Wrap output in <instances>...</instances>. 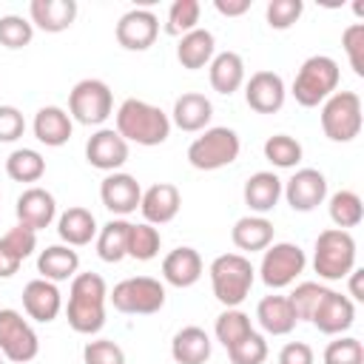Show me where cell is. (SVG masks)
<instances>
[{
    "label": "cell",
    "mask_w": 364,
    "mask_h": 364,
    "mask_svg": "<svg viewBox=\"0 0 364 364\" xmlns=\"http://www.w3.org/2000/svg\"><path fill=\"white\" fill-rule=\"evenodd\" d=\"M105 299H108V287L100 273H77L71 279L68 307H65L71 330L82 336L100 333L105 324Z\"/></svg>",
    "instance_id": "1"
},
{
    "label": "cell",
    "mask_w": 364,
    "mask_h": 364,
    "mask_svg": "<svg viewBox=\"0 0 364 364\" xmlns=\"http://www.w3.org/2000/svg\"><path fill=\"white\" fill-rule=\"evenodd\" d=\"M117 134L125 142H136L145 148L162 145L171 134V117L136 97H128L119 108H117Z\"/></svg>",
    "instance_id": "2"
},
{
    "label": "cell",
    "mask_w": 364,
    "mask_h": 364,
    "mask_svg": "<svg viewBox=\"0 0 364 364\" xmlns=\"http://www.w3.org/2000/svg\"><path fill=\"white\" fill-rule=\"evenodd\" d=\"M210 287L219 304L225 307H239L253 287L256 270L250 264V259H245L242 253H222L210 262Z\"/></svg>",
    "instance_id": "3"
},
{
    "label": "cell",
    "mask_w": 364,
    "mask_h": 364,
    "mask_svg": "<svg viewBox=\"0 0 364 364\" xmlns=\"http://www.w3.org/2000/svg\"><path fill=\"white\" fill-rule=\"evenodd\" d=\"M338 80H341L338 63L327 54H313L301 63V68L293 80V97H296L299 105L316 108L318 102H324L327 97L336 94Z\"/></svg>",
    "instance_id": "4"
},
{
    "label": "cell",
    "mask_w": 364,
    "mask_h": 364,
    "mask_svg": "<svg viewBox=\"0 0 364 364\" xmlns=\"http://www.w3.org/2000/svg\"><path fill=\"white\" fill-rule=\"evenodd\" d=\"M353 267H355V239L350 236V230H338V228L321 230L313 250V270L318 273V279L338 282L347 279Z\"/></svg>",
    "instance_id": "5"
},
{
    "label": "cell",
    "mask_w": 364,
    "mask_h": 364,
    "mask_svg": "<svg viewBox=\"0 0 364 364\" xmlns=\"http://www.w3.org/2000/svg\"><path fill=\"white\" fill-rule=\"evenodd\" d=\"M242 151L239 134L233 128L216 125V128H205L202 136H196L188 148V162L196 171H219L230 162H236Z\"/></svg>",
    "instance_id": "6"
},
{
    "label": "cell",
    "mask_w": 364,
    "mask_h": 364,
    "mask_svg": "<svg viewBox=\"0 0 364 364\" xmlns=\"http://www.w3.org/2000/svg\"><path fill=\"white\" fill-rule=\"evenodd\" d=\"M114 310L128 313V316H151L165 307V284L151 276H131L114 284L108 293Z\"/></svg>",
    "instance_id": "7"
},
{
    "label": "cell",
    "mask_w": 364,
    "mask_h": 364,
    "mask_svg": "<svg viewBox=\"0 0 364 364\" xmlns=\"http://www.w3.org/2000/svg\"><path fill=\"white\" fill-rule=\"evenodd\" d=\"M361 97L355 91H336L321 105V131L333 142H353L361 134Z\"/></svg>",
    "instance_id": "8"
},
{
    "label": "cell",
    "mask_w": 364,
    "mask_h": 364,
    "mask_svg": "<svg viewBox=\"0 0 364 364\" xmlns=\"http://www.w3.org/2000/svg\"><path fill=\"white\" fill-rule=\"evenodd\" d=\"M114 111V94L111 88L97 80H80L71 94H68V117L77 119L80 125H102Z\"/></svg>",
    "instance_id": "9"
},
{
    "label": "cell",
    "mask_w": 364,
    "mask_h": 364,
    "mask_svg": "<svg viewBox=\"0 0 364 364\" xmlns=\"http://www.w3.org/2000/svg\"><path fill=\"white\" fill-rule=\"evenodd\" d=\"M307 267V256L299 245L293 242H276L270 247H264V256H262V264H259V273H262V282L273 290L279 287H287L293 284Z\"/></svg>",
    "instance_id": "10"
},
{
    "label": "cell",
    "mask_w": 364,
    "mask_h": 364,
    "mask_svg": "<svg viewBox=\"0 0 364 364\" xmlns=\"http://www.w3.org/2000/svg\"><path fill=\"white\" fill-rule=\"evenodd\" d=\"M0 353L17 364H26L40 353V338L34 327L23 318V313L11 307L0 310Z\"/></svg>",
    "instance_id": "11"
},
{
    "label": "cell",
    "mask_w": 364,
    "mask_h": 364,
    "mask_svg": "<svg viewBox=\"0 0 364 364\" xmlns=\"http://www.w3.org/2000/svg\"><path fill=\"white\" fill-rule=\"evenodd\" d=\"M282 193L293 210L310 213L327 199V179L316 168H299L287 182H282Z\"/></svg>",
    "instance_id": "12"
},
{
    "label": "cell",
    "mask_w": 364,
    "mask_h": 364,
    "mask_svg": "<svg viewBox=\"0 0 364 364\" xmlns=\"http://www.w3.org/2000/svg\"><path fill=\"white\" fill-rule=\"evenodd\" d=\"M159 34V20L148 9H131L117 23V43L125 51H145Z\"/></svg>",
    "instance_id": "13"
},
{
    "label": "cell",
    "mask_w": 364,
    "mask_h": 364,
    "mask_svg": "<svg viewBox=\"0 0 364 364\" xmlns=\"http://www.w3.org/2000/svg\"><path fill=\"white\" fill-rule=\"evenodd\" d=\"M85 159L91 168L114 173L117 168H122L128 162V142L114 128H100L85 142Z\"/></svg>",
    "instance_id": "14"
},
{
    "label": "cell",
    "mask_w": 364,
    "mask_h": 364,
    "mask_svg": "<svg viewBox=\"0 0 364 364\" xmlns=\"http://www.w3.org/2000/svg\"><path fill=\"white\" fill-rule=\"evenodd\" d=\"M310 321L316 324L318 333L338 336V333H344V330L353 327V321H355V304H353V299H347V296H341L336 290H327L321 296V301L316 304Z\"/></svg>",
    "instance_id": "15"
},
{
    "label": "cell",
    "mask_w": 364,
    "mask_h": 364,
    "mask_svg": "<svg viewBox=\"0 0 364 364\" xmlns=\"http://www.w3.org/2000/svg\"><path fill=\"white\" fill-rule=\"evenodd\" d=\"M284 80L276 71H256L245 82V102L256 114H276L284 105Z\"/></svg>",
    "instance_id": "16"
},
{
    "label": "cell",
    "mask_w": 364,
    "mask_h": 364,
    "mask_svg": "<svg viewBox=\"0 0 364 364\" xmlns=\"http://www.w3.org/2000/svg\"><path fill=\"white\" fill-rule=\"evenodd\" d=\"M100 199L102 205L114 213V216H128L139 208V199H142V188L139 182L131 176V173H108L100 185Z\"/></svg>",
    "instance_id": "17"
},
{
    "label": "cell",
    "mask_w": 364,
    "mask_h": 364,
    "mask_svg": "<svg viewBox=\"0 0 364 364\" xmlns=\"http://www.w3.org/2000/svg\"><path fill=\"white\" fill-rule=\"evenodd\" d=\"M14 213H17V225H26L31 228L34 233L48 228L57 216V202L54 196L46 191V188H26L20 196H17V205H14Z\"/></svg>",
    "instance_id": "18"
},
{
    "label": "cell",
    "mask_w": 364,
    "mask_h": 364,
    "mask_svg": "<svg viewBox=\"0 0 364 364\" xmlns=\"http://www.w3.org/2000/svg\"><path fill=\"white\" fill-rule=\"evenodd\" d=\"M23 310L34 321H43V324L54 321L63 310V296H60L57 284L48 279H31L23 287Z\"/></svg>",
    "instance_id": "19"
},
{
    "label": "cell",
    "mask_w": 364,
    "mask_h": 364,
    "mask_svg": "<svg viewBox=\"0 0 364 364\" xmlns=\"http://www.w3.org/2000/svg\"><path fill=\"white\" fill-rule=\"evenodd\" d=\"M37 247V233L26 225H14L0 236V279H11L20 264L34 253Z\"/></svg>",
    "instance_id": "20"
},
{
    "label": "cell",
    "mask_w": 364,
    "mask_h": 364,
    "mask_svg": "<svg viewBox=\"0 0 364 364\" xmlns=\"http://www.w3.org/2000/svg\"><path fill=\"white\" fill-rule=\"evenodd\" d=\"M179 208H182V193L171 182L151 185L139 199V210L148 225H168L179 213Z\"/></svg>",
    "instance_id": "21"
},
{
    "label": "cell",
    "mask_w": 364,
    "mask_h": 364,
    "mask_svg": "<svg viewBox=\"0 0 364 364\" xmlns=\"http://www.w3.org/2000/svg\"><path fill=\"white\" fill-rule=\"evenodd\" d=\"M28 14H31V26H37L40 31L60 34L71 28V23L77 20V3L74 0H31Z\"/></svg>",
    "instance_id": "22"
},
{
    "label": "cell",
    "mask_w": 364,
    "mask_h": 364,
    "mask_svg": "<svg viewBox=\"0 0 364 364\" xmlns=\"http://www.w3.org/2000/svg\"><path fill=\"white\" fill-rule=\"evenodd\" d=\"M245 205L256 213V216H264L270 213L279 199H282V179L273 173V171H256L247 182H245Z\"/></svg>",
    "instance_id": "23"
},
{
    "label": "cell",
    "mask_w": 364,
    "mask_h": 364,
    "mask_svg": "<svg viewBox=\"0 0 364 364\" xmlns=\"http://www.w3.org/2000/svg\"><path fill=\"white\" fill-rule=\"evenodd\" d=\"M202 276V256L193 247H173L162 259V279L173 287H191Z\"/></svg>",
    "instance_id": "24"
},
{
    "label": "cell",
    "mask_w": 364,
    "mask_h": 364,
    "mask_svg": "<svg viewBox=\"0 0 364 364\" xmlns=\"http://www.w3.org/2000/svg\"><path fill=\"white\" fill-rule=\"evenodd\" d=\"M34 136L37 142L48 145V148H60L71 139V131H74V122L71 117L60 108V105H46L34 114Z\"/></svg>",
    "instance_id": "25"
},
{
    "label": "cell",
    "mask_w": 364,
    "mask_h": 364,
    "mask_svg": "<svg viewBox=\"0 0 364 364\" xmlns=\"http://www.w3.org/2000/svg\"><path fill=\"white\" fill-rule=\"evenodd\" d=\"M171 117H173V125L182 128V131H188V134L205 131L208 122H210V117H213V105H210V100L205 94L188 91V94L176 97Z\"/></svg>",
    "instance_id": "26"
},
{
    "label": "cell",
    "mask_w": 364,
    "mask_h": 364,
    "mask_svg": "<svg viewBox=\"0 0 364 364\" xmlns=\"http://www.w3.org/2000/svg\"><path fill=\"white\" fill-rule=\"evenodd\" d=\"M208 77H210V85H213L216 94L230 97V94L239 91L242 82H245V60H242L236 51H219V54H213V60H210Z\"/></svg>",
    "instance_id": "27"
},
{
    "label": "cell",
    "mask_w": 364,
    "mask_h": 364,
    "mask_svg": "<svg viewBox=\"0 0 364 364\" xmlns=\"http://www.w3.org/2000/svg\"><path fill=\"white\" fill-rule=\"evenodd\" d=\"M256 318H259L262 330L270 336H287L299 321L287 296H264L256 307Z\"/></svg>",
    "instance_id": "28"
},
{
    "label": "cell",
    "mask_w": 364,
    "mask_h": 364,
    "mask_svg": "<svg viewBox=\"0 0 364 364\" xmlns=\"http://www.w3.org/2000/svg\"><path fill=\"white\" fill-rule=\"evenodd\" d=\"M77 267H80V256L68 245H51V247H46L37 256V273H40V279H48L54 284L57 282H65V279H74L77 276Z\"/></svg>",
    "instance_id": "29"
},
{
    "label": "cell",
    "mask_w": 364,
    "mask_h": 364,
    "mask_svg": "<svg viewBox=\"0 0 364 364\" xmlns=\"http://www.w3.org/2000/svg\"><path fill=\"white\" fill-rule=\"evenodd\" d=\"M171 355L176 364H205L210 358V336L196 324L182 327L171 341Z\"/></svg>",
    "instance_id": "30"
},
{
    "label": "cell",
    "mask_w": 364,
    "mask_h": 364,
    "mask_svg": "<svg viewBox=\"0 0 364 364\" xmlns=\"http://www.w3.org/2000/svg\"><path fill=\"white\" fill-rule=\"evenodd\" d=\"M213 51H216L213 34H210L208 28H193V31H188L185 37H179L176 60L182 63V68L196 71V68H205V65L213 60Z\"/></svg>",
    "instance_id": "31"
},
{
    "label": "cell",
    "mask_w": 364,
    "mask_h": 364,
    "mask_svg": "<svg viewBox=\"0 0 364 364\" xmlns=\"http://www.w3.org/2000/svg\"><path fill=\"white\" fill-rule=\"evenodd\" d=\"M57 233L68 247H82L97 236V219L85 208H68L57 219Z\"/></svg>",
    "instance_id": "32"
},
{
    "label": "cell",
    "mask_w": 364,
    "mask_h": 364,
    "mask_svg": "<svg viewBox=\"0 0 364 364\" xmlns=\"http://www.w3.org/2000/svg\"><path fill=\"white\" fill-rule=\"evenodd\" d=\"M230 239L239 250H264L273 245V222L264 216H242L233 225Z\"/></svg>",
    "instance_id": "33"
},
{
    "label": "cell",
    "mask_w": 364,
    "mask_h": 364,
    "mask_svg": "<svg viewBox=\"0 0 364 364\" xmlns=\"http://www.w3.org/2000/svg\"><path fill=\"white\" fill-rule=\"evenodd\" d=\"M128 230H131V222H125V219L105 222L97 233V256L108 264L122 262L128 256Z\"/></svg>",
    "instance_id": "34"
},
{
    "label": "cell",
    "mask_w": 364,
    "mask_h": 364,
    "mask_svg": "<svg viewBox=\"0 0 364 364\" xmlns=\"http://www.w3.org/2000/svg\"><path fill=\"white\" fill-rule=\"evenodd\" d=\"M6 173L14 182H37L46 173V159L34 148H17L6 159Z\"/></svg>",
    "instance_id": "35"
},
{
    "label": "cell",
    "mask_w": 364,
    "mask_h": 364,
    "mask_svg": "<svg viewBox=\"0 0 364 364\" xmlns=\"http://www.w3.org/2000/svg\"><path fill=\"white\" fill-rule=\"evenodd\" d=\"M330 219L338 230H347V228H355L361 225L364 219V205H361V196L355 191H336L330 196Z\"/></svg>",
    "instance_id": "36"
},
{
    "label": "cell",
    "mask_w": 364,
    "mask_h": 364,
    "mask_svg": "<svg viewBox=\"0 0 364 364\" xmlns=\"http://www.w3.org/2000/svg\"><path fill=\"white\" fill-rule=\"evenodd\" d=\"M213 333H216V338L222 341V347L230 350V347L239 344L247 333H253L250 316L242 313L239 307H225V313H219V318H216V324H213Z\"/></svg>",
    "instance_id": "37"
},
{
    "label": "cell",
    "mask_w": 364,
    "mask_h": 364,
    "mask_svg": "<svg viewBox=\"0 0 364 364\" xmlns=\"http://www.w3.org/2000/svg\"><path fill=\"white\" fill-rule=\"evenodd\" d=\"M159 245H162V236L154 225H148V222L131 225V230H128V256L131 259L151 262L159 253Z\"/></svg>",
    "instance_id": "38"
},
{
    "label": "cell",
    "mask_w": 364,
    "mask_h": 364,
    "mask_svg": "<svg viewBox=\"0 0 364 364\" xmlns=\"http://www.w3.org/2000/svg\"><path fill=\"white\" fill-rule=\"evenodd\" d=\"M301 142L287 136V134H273L264 142V159L276 168H296L301 162Z\"/></svg>",
    "instance_id": "39"
},
{
    "label": "cell",
    "mask_w": 364,
    "mask_h": 364,
    "mask_svg": "<svg viewBox=\"0 0 364 364\" xmlns=\"http://www.w3.org/2000/svg\"><path fill=\"white\" fill-rule=\"evenodd\" d=\"M199 11H202V6H199L196 0H176V3H171V9H168V23H165V34H171V37H185L188 31L199 28V26H196V23H199Z\"/></svg>",
    "instance_id": "40"
},
{
    "label": "cell",
    "mask_w": 364,
    "mask_h": 364,
    "mask_svg": "<svg viewBox=\"0 0 364 364\" xmlns=\"http://www.w3.org/2000/svg\"><path fill=\"white\" fill-rule=\"evenodd\" d=\"M327 290H330V287H324V284H318V282H301V284H296V290L287 296L290 304H293V310H296V318H299V321H310L316 304L321 301V296H324Z\"/></svg>",
    "instance_id": "41"
},
{
    "label": "cell",
    "mask_w": 364,
    "mask_h": 364,
    "mask_svg": "<svg viewBox=\"0 0 364 364\" xmlns=\"http://www.w3.org/2000/svg\"><path fill=\"white\" fill-rule=\"evenodd\" d=\"M31 37H34V26H31L28 20H23L20 14H6V17H0V46H6V48L14 51V48L28 46Z\"/></svg>",
    "instance_id": "42"
},
{
    "label": "cell",
    "mask_w": 364,
    "mask_h": 364,
    "mask_svg": "<svg viewBox=\"0 0 364 364\" xmlns=\"http://www.w3.org/2000/svg\"><path fill=\"white\" fill-rule=\"evenodd\" d=\"M228 355H230V361L233 364H262L264 358H267V341H264V336L262 333H247L239 344H233L230 350H228Z\"/></svg>",
    "instance_id": "43"
},
{
    "label": "cell",
    "mask_w": 364,
    "mask_h": 364,
    "mask_svg": "<svg viewBox=\"0 0 364 364\" xmlns=\"http://www.w3.org/2000/svg\"><path fill=\"white\" fill-rule=\"evenodd\" d=\"M324 364H364V347L353 336H341L327 344Z\"/></svg>",
    "instance_id": "44"
},
{
    "label": "cell",
    "mask_w": 364,
    "mask_h": 364,
    "mask_svg": "<svg viewBox=\"0 0 364 364\" xmlns=\"http://www.w3.org/2000/svg\"><path fill=\"white\" fill-rule=\"evenodd\" d=\"M304 11V3L301 0H270L267 9H264V17H267V26L276 28V31H284L290 28Z\"/></svg>",
    "instance_id": "45"
},
{
    "label": "cell",
    "mask_w": 364,
    "mask_h": 364,
    "mask_svg": "<svg viewBox=\"0 0 364 364\" xmlns=\"http://www.w3.org/2000/svg\"><path fill=\"white\" fill-rule=\"evenodd\" d=\"M82 361L85 364H125V353L117 341L97 338V341H88L82 347Z\"/></svg>",
    "instance_id": "46"
},
{
    "label": "cell",
    "mask_w": 364,
    "mask_h": 364,
    "mask_svg": "<svg viewBox=\"0 0 364 364\" xmlns=\"http://www.w3.org/2000/svg\"><path fill=\"white\" fill-rule=\"evenodd\" d=\"M341 46L350 57V65L358 77H364V26L361 23H353L341 31Z\"/></svg>",
    "instance_id": "47"
},
{
    "label": "cell",
    "mask_w": 364,
    "mask_h": 364,
    "mask_svg": "<svg viewBox=\"0 0 364 364\" xmlns=\"http://www.w3.org/2000/svg\"><path fill=\"white\" fill-rule=\"evenodd\" d=\"M26 131V119L14 105H0V142H17Z\"/></svg>",
    "instance_id": "48"
},
{
    "label": "cell",
    "mask_w": 364,
    "mask_h": 364,
    "mask_svg": "<svg viewBox=\"0 0 364 364\" xmlns=\"http://www.w3.org/2000/svg\"><path fill=\"white\" fill-rule=\"evenodd\" d=\"M313 361H316L313 358V350L304 341H290L279 353V364H313Z\"/></svg>",
    "instance_id": "49"
},
{
    "label": "cell",
    "mask_w": 364,
    "mask_h": 364,
    "mask_svg": "<svg viewBox=\"0 0 364 364\" xmlns=\"http://www.w3.org/2000/svg\"><path fill=\"white\" fill-rule=\"evenodd\" d=\"M213 9L225 17H239L250 9V0H213Z\"/></svg>",
    "instance_id": "50"
},
{
    "label": "cell",
    "mask_w": 364,
    "mask_h": 364,
    "mask_svg": "<svg viewBox=\"0 0 364 364\" xmlns=\"http://www.w3.org/2000/svg\"><path fill=\"white\" fill-rule=\"evenodd\" d=\"M347 279H350V296H353L355 301H364V290H361V279H364V270L353 267Z\"/></svg>",
    "instance_id": "51"
},
{
    "label": "cell",
    "mask_w": 364,
    "mask_h": 364,
    "mask_svg": "<svg viewBox=\"0 0 364 364\" xmlns=\"http://www.w3.org/2000/svg\"><path fill=\"white\" fill-rule=\"evenodd\" d=\"M0 364H3V353H0Z\"/></svg>",
    "instance_id": "52"
}]
</instances>
